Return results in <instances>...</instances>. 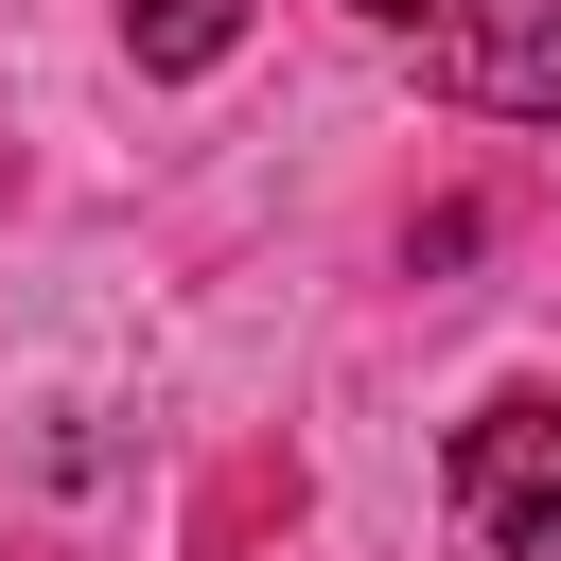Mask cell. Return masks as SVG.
<instances>
[{
    "mask_svg": "<svg viewBox=\"0 0 561 561\" xmlns=\"http://www.w3.org/2000/svg\"><path fill=\"white\" fill-rule=\"evenodd\" d=\"M456 526L491 561H561V403L543 386H508V403L456 421Z\"/></svg>",
    "mask_w": 561,
    "mask_h": 561,
    "instance_id": "obj_1",
    "label": "cell"
},
{
    "mask_svg": "<svg viewBox=\"0 0 561 561\" xmlns=\"http://www.w3.org/2000/svg\"><path fill=\"white\" fill-rule=\"evenodd\" d=\"M438 88H456L473 123H561V0H491V18L438 53Z\"/></svg>",
    "mask_w": 561,
    "mask_h": 561,
    "instance_id": "obj_2",
    "label": "cell"
},
{
    "mask_svg": "<svg viewBox=\"0 0 561 561\" xmlns=\"http://www.w3.org/2000/svg\"><path fill=\"white\" fill-rule=\"evenodd\" d=\"M228 35H245V0H123V53L140 70H210Z\"/></svg>",
    "mask_w": 561,
    "mask_h": 561,
    "instance_id": "obj_3",
    "label": "cell"
},
{
    "mask_svg": "<svg viewBox=\"0 0 561 561\" xmlns=\"http://www.w3.org/2000/svg\"><path fill=\"white\" fill-rule=\"evenodd\" d=\"M368 18H403V35H473L491 0H368Z\"/></svg>",
    "mask_w": 561,
    "mask_h": 561,
    "instance_id": "obj_4",
    "label": "cell"
}]
</instances>
